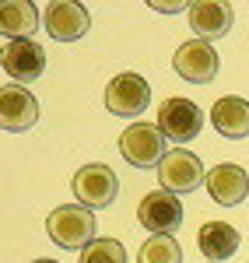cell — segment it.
<instances>
[{
	"label": "cell",
	"mask_w": 249,
	"mask_h": 263,
	"mask_svg": "<svg viewBox=\"0 0 249 263\" xmlns=\"http://www.w3.org/2000/svg\"><path fill=\"white\" fill-rule=\"evenodd\" d=\"M95 211H88L81 203H63L56 211H49V218H46V232H49V239L63 249H88V246L95 242Z\"/></svg>",
	"instance_id": "1"
},
{
	"label": "cell",
	"mask_w": 249,
	"mask_h": 263,
	"mask_svg": "<svg viewBox=\"0 0 249 263\" xmlns=\"http://www.w3.org/2000/svg\"><path fill=\"white\" fill-rule=\"evenodd\" d=\"M120 151L133 168H151L162 165L165 158V134L158 130V123H130L120 134Z\"/></svg>",
	"instance_id": "2"
},
{
	"label": "cell",
	"mask_w": 249,
	"mask_h": 263,
	"mask_svg": "<svg viewBox=\"0 0 249 263\" xmlns=\"http://www.w3.org/2000/svg\"><path fill=\"white\" fill-rule=\"evenodd\" d=\"M70 186H74L78 203L88 207V211H102V207H109V203L116 200V193H120L116 172H112L109 165H102V162H91V165H84V168H78V176H74Z\"/></svg>",
	"instance_id": "3"
},
{
	"label": "cell",
	"mask_w": 249,
	"mask_h": 263,
	"mask_svg": "<svg viewBox=\"0 0 249 263\" xmlns=\"http://www.w3.org/2000/svg\"><path fill=\"white\" fill-rule=\"evenodd\" d=\"M204 179H207V172H204L200 158H197L193 151H186V147H168V155L162 158V165H158V182H162V190L176 193V197L193 193Z\"/></svg>",
	"instance_id": "4"
},
{
	"label": "cell",
	"mask_w": 249,
	"mask_h": 263,
	"mask_svg": "<svg viewBox=\"0 0 249 263\" xmlns=\"http://www.w3.org/2000/svg\"><path fill=\"white\" fill-rule=\"evenodd\" d=\"M200 126H204V112H200L197 102L183 99V95H172L168 102H162V109H158V130L176 147L179 144H189L200 134Z\"/></svg>",
	"instance_id": "5"
},
{
	"label": "cell",
	"mask_w": 249,
	"mask_h": 263,
	"mask_svg": "<svg viewBox=\"0 0 249 263\" xmlns=\"http://www.w3.org/2000/svg\"><path fill=\"white\" fill-rule=\"evenodd\" d=\"M147 102H151V84L133 70L116 74L105 88V109L112 116H141L147 109Z\"/></svg>",
	"instance_id": "6"
},
{
	"label": "cell",
	"mask_w": 249,
	"mask_h": 263,
	"mask_svg": "<svg viewBox=\"0 0 249 263\" xmlns=\"http://www.w3.org/2000/svg\"><path fill=\"white\" fill-rule=\"evenodd\" d=\"M218 49L204 39H193V42H183L172 57V70L189 84H210L218 78Z\"/></svg>",
	"instance_id": "7"
},
{
	"label": "cell",
	"mask_w": 249,
	"mask_h": 263,
	"mask_svg": "<svg viewBox=\"0 0 249 263\" xmlns=\"http://www.w3.org/2000/svg\"><path fill=\"white\" fill-rule=\"evenodd\" d=\"M137 218L144 224L147 232H155V235H172V232H179V224H183V203L176 193H168V190H155V193H147L141 207H137Z\"/></svg>",
	"instance_id": "8"
},
{
	"label": "cell",
	"mask_w": 249,
	"mask_h": 263,
	"mask_svg": "<svg viewBox=\"0 0 249 263\" xmlns=\"http://www.w3.org/2000/svg\"><path fill=\"white\" fill-rule=\"evenodd\" d=\"M42 25H46V32L56 42H78V39L88 35L91 18H88V11H84L78 0H53V4L46 7Z\"/></svg>",
	"instance_id": "9"
},
{
	"label": "cell",
	"mask_w": 249,
	"mask_h": 263,
	"mask_svg": "<svg viewBox=\"0 0 249 263\" xmlns=\"http://www.w3.org/2000/svg\"><path fill=\"white\" fill-rule=\"evenodd\" d=\"M35 123H39V102L21 84H4L0 88V126L7 134H21V130H32Z\"/></svg>",
	"instance_id": "10"
},
{
	"label": "cell",
	"mask_w": 249,
	"mask_h": 263,
	"mask_svg": "<svg viewBox=\"0 0 249 263\" xmlns=\"http://www.w3.org/2000/svg\"><path fill=\"white\" fill-rule=\"evenodd\" d=\"M204 186H207V193H210L214 203L235 207V203H242L249 197V172L242 168V165H235V162H221V165H214V168L207 172Z\"/></svg>",
	"instance_id": "11"
},
{
	"label": "cell",
	"mask_w": 249,
	"mask_h": 263,
	"mask_svg": "<svg viewBox=\"0 0 249 263\" xmlns=\"http://www.w3.org/2000/svg\"><path fill=\"white\" fill-rule=\"evenodd\" d=\"M4 70L14 81H35L46 70V49L35 39H11L4 46Z\"/></svg>",
	"instance_id": "12"
},
{
	"label": "cell",
	"mask_w": 249,
	"mask_h": 263,
	"mask_svg": "<svg viewBox=\"0 0 249 263\" xmlns=\"http://www.w3.org/2000/svg\"><path fill=\"white\" fill-rule=\"evenodd\" d=\"M189 25H193V32H197V39H221V35H228L232 28V7L228 4H214V0H197V4H189Z\"/></svg>",
	"instance_id": "13"
},
{
	"label": "cell",
	"mask_w": 249,
	"mask_h": 263,
	"mask_svg": "<svg viewBox=\"0 0 249 263\" xmlns=\"http://www.w3.org/2000/svg\"><path fill=\"white\" fill-rule=\"evenodd\" d=\"M210 126H214L221 137H232V141L249 137V102L239 99V95L218 99L210 105Z\"/></svg>",
	"instance_id": "14"
},
{
	"label": "cell",
	"mask_w": 249,
	"mask_h": 263,
	"mask_svg": "<svg viewBox=\"0 0 249 263\" xmlns=\"http://www.w3.org/2000/svg\"><path fill=\"white\" fill-rule=\"evenodd\" d=\"M197 246H200V253L214 263L232 260L235 249H239V232H235L228 221H204L200 232H197Z\"/></svg>",
	"instance_id": "15"
},
{
	"label": "cell",
	"mask_w": 249,
	"mask_h": 263,
	"mask_svg": "<svg viewBox=\"0 0 249 263\" xmlns=\"http://www.w3.org/2000/svg\"><path fill=\"white\" fill-rule=\"evenodd\" d=\"M39 28V11L28 0H4L0 4V32L4 39H32V32Z\"/></svg>",
	"instance_id": "16"
},
{
	"label": "cell",
	"mask_w": 249,
	"mask_h": 263,
	"mask_svg": "<svg viewBox=\"0 0 249 263\" xmlns=\"http://www.w3.org/2000/svg\"><path fill=\"white\" fill-rule=\"evenodd\" d=\"M137 260L141 263H183V246L172 235H155V239H147L141 246Z\"/></svg>",
	"instance_id": "17"
},
{
	"label": "cell",
	"mask_w": 249,
	"mask_h": 263,
	"mask_svg": "<svg viewBox=\"0 0 249 263\" xmlns=\"http://www.w3.org/2000/svg\"><path fill=\"white\" fill-rule=\"evenodd\" d=\"M81 263H126V249L120 239H95L81 249Z\"/></svg>",
	"instance_id": "18"
},
{
	"label": "cell",
	"mask_w": 249,
	"mask_h": 263,
	"mask_svg": "<svg viewBox=\"0 0 249 263\" xmlns=\"http://www.w3.org/2000/svg\"><path fill=\"white\" fill-rule=\"evenodd\" d=\"M151 7H155V11H183L189 4H162V0H151Z\"/></svg>",
	"instance_id": "19"
},
{
	"label": "cell",
	"mask_w": 249,
	"mask_h": 263,
	"mask_svg": "<svg viewBox=\"0 0 249 263\" xmlns=\"http://www.w3.org/2000/svg\"><path fill=\"white\" fill-rule=\"evenodd\" d=\"M32 263H56V260H32Z\"/></svg>",
	"instance_id": "20"
}]
</instances>
